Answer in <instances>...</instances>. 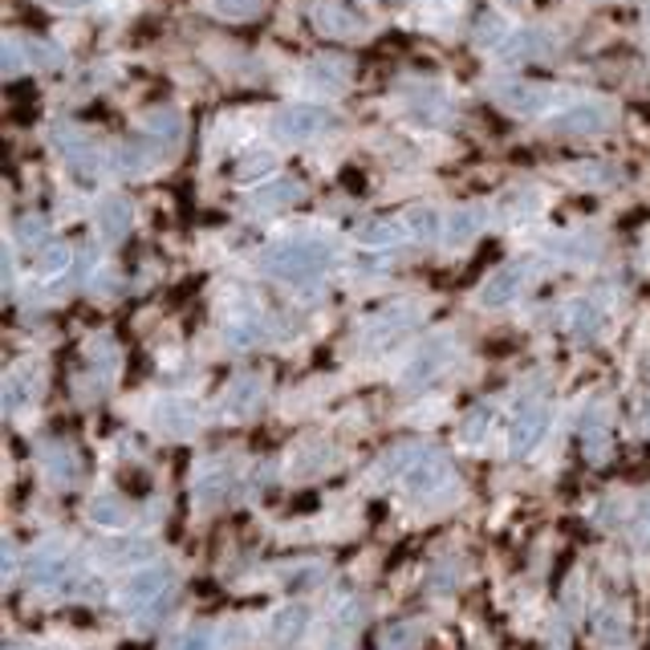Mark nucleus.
I'll return each mask as SVG.
<instances>
[{"mask_svg": "<svg viewBox=\"0 0 650 650\" xmlns=\"http://www.w3.org/2000/svg\"><path fill=\"white\" fill-rule=\"evenodd\" d=\"M69 260H74V252H69L65 245H45L41 248V257H37L41 277H62L65 269H69Z\"/></svg>", "mask_w": 650, "mask_h": 650, "instance_id": "38", "label": "nucleus"}, {"mask_svg": "<svg viewBox=\"0 0 650 650\" xmlns=\"http://www.w3.org/2000/svg\"><path fill=\"white\" fill-rule=\"evenodd\" d=\"M423 638H427V626L423 622H394L387 635H382L378 647L382 650H419L423 647Z\"/></svg>", "mask_w": 650, "mask_h": 650, "instance_id": "27", "label": "nucleus"}, {"mask_svg": "<svg viewBox=\"0 0 650 650\" xmlns=\"http://www.w3.org/2000/svg\"><path fill=\"white\" fill-rule=\"evenodd\" d=\"M301 195H305V183L277 180V183H264V187H257V195H252V208H260V212L285 208V204H297Z\"/></svg>", "mask_w": 650, "mask_h": 650, "instance_id": "22", "label": "nucleus"}, {"mask_svg": "<svg viewBox=\"0 0 650 650\" xmlns=\"http://www.w3.org/2000/svg\"><path fill=\"white\" fill-rule=\"evenodd\" d=\"M329 260H334L329 240H322V236H289V240H277V245L264 248L257 264L277 281L297 285V281H313L317 273H325Z\"/></svg>", "mask_w": 650, "mask_h": 650, "instance_id": "1", "label": "nucleus"}, {"mask_svg": "<svg viewBox=\"0 0 650 650\" xmlns=\"http://www.w3.org/2000/svg\"><path fill=\"white\" fill-rule=\"evenodd\" d=\"M260 399H264V382H260L257 375H240L236 382H228V390H224V415H232V419L257 415Z\"/></svg>", "mask_w": 650, "mask_h": 650, "instance_id": "15", "label": "nucleus"}, {"mask_svg": "<svg viewBox=\"0 0 650 650\" xmlns=\"http://www.w3.org/2000/svg\"><path fill=\"white\" fill-rule=\"evenodd\" d=\"M492 423H496L492 407H476V411L464 419V427H459V431H464V443H468V447H480V443L492 435Z\"/></svg>", "mask_w": 650, "mask_h": 650, "instance_id": "32", "label": "nucleus"}, {"mask_svg": "<svg viewBox=\"0 0 650 650\" xmlns=\"http://www.w3.org/2000/svg\"><path fill=\"white\" fill-rule=\"evenodd\" d=\"M155 427L163 431V435L183 440V435H192V431L199 427V407H195L192 399H163V403L155 407Z\"/></svg>", "mask_w": 650, "mask_h": 650, "instance_id": "14", "label": "nucleus"}, {"mask_svg": "<svg viewBox=\"0 0 650 650\" xmlns=\"http://www.w3.org/2000/svg\"><path fill=\"white\" fill-rule=\"evenodd\" d=\"M399 484H403L407 500H415V505H443L455 492V468L440 447H423L415 468L407 472Z\"/></svg>", "mask_w": 650, "mask_h": 650, "instance_id": "2", "label": "nucleus"}, {"mask_svg": "<svg viewBox=\"0 0 650 650\" xmlns=\"http://www.w3.org/2000/svg\"><path fill=\"white\" fill-rule=\"evenodd\" d=\"M415 325V313L407 310V305H399V310H387L382 317H375L370 322V329H366V342L370 346H390V342L399 338V334H407Z\"/></svg>", "mask_w": 650, "mask_h": 650, "instance_id": "21", "label": "nucleus"}, {"mask_svg": "<svg viewBox=\"0 0 650 650\" xmlns=\"http://www.w3.org/2000/svg\"><path fill=\"white\" fill-rule=\"evenodd\" d=\"M25 62L33 65V69H45V65L62 62V53L53 50V45H45V37H29L25 41Z\"/></svg>", "mask_w": 650, "mask_h": 650, "instance_id": "41", "label": "nucleus"}, {"mask_svg": "<svg viewBox=\"0 0 650 650\" xmlns=\"http://www.w3.org/2000/svg\"><path fill=\"white\" fill-rule=\"evenodd\" d=\"M167 650H216L212 626H187V630H180V635L171 638Z\"/></svg>", "mask_w": 650, "mask_h": 650, "instance_id": "37", "label": "nucleus"}, {"mask_svg": "<svg viewBox=\"0 0 650 650\" xmlns=\"http://www.w3.org/2000/svg\"><path fill=\"white\" fill-rule=\"evenodd\" d=\"M21 240L41 248V240H45V220H41V216H25V220H21Z\"/></svg>", "mask_w": 650, "mask_h": 650, "instance_id": "43", "label": "nucleus"}, {"mask_svg": "<svg viewBox=\"0 0 650 650\" xmlns=\"http://www.w3.org/2000/svg\"><path fill=\"white\" fill-rule=\"evenodd\" d=\"M180 134H183V118L175 115V110H155V115L147 118V134H143V139L151 147H159L163 139L175 147V143H180Z\"/></svg>", "mask_w": 650, "mask_h": 650, "instance_id": "26", "label": "nucleus"}, {"mask_svg": "<svg viewBox=\"0 0 650 650\" xmlns=\"http://www.w3.org/2000/svg\"><path fill=\"white\" fill-rule=\"evenodd\" d=\"M57 4H65V9H74V4H90V0H57Z\"/></svg>", "mask_w": 650, "mask_h": 650, "instance_id": "44", "label": "nucleus"}, {"mask_svg": "<svg viewBox=\"0 0 650 650\" xmlns=\"http://www.w3.org/2000/svg\"><path fill=\"white\" fill-rule=\"evenodd\" d=\"M524 285H529V264L524 260H512V264H505V269H496L488 281H484L480 289V305H488V310H500V305H512V301L524 293Z\"/></svg>", "mask_w": 650, "mask_h": 650, "instance_id": "10", "label": "nucleus"}, {"mask_svg": "<svg viewBox=\"0 0 650 650\" xmlns=\"http://www.w3.org/2000/svg\"><path fill=\"white\" fill-rule=\"evenodd\" d=\"M407 236H415V240H435V236H443L440 212L415 208L411 216H407Z\"/></svg>", "mask_w": 650, "mask_h": 650, "instance_id": "35", "label": "nucleus"}, {"mask_svg": "<svg viewBox=\"0 0 650 650\" xmlns=\"http://www.w3.org/2000/svg\"><path fill=\"white\" fill-rule=\"evenodd\" d=\"M74 577H78V570H74V557L65 549L45 545L37 557H29V585H37V589L62 594V589L74 585Z\"/></svg>", "mask_w": 650, "mask_h": 650, "instance_id": "9", "label": "nucleus"}, {"mask_svg": "<svg viewBox=\"0 0 650 650\" xmlns=\"http://www.w3.org/2000/svg\"><path fill=\"white\" fill-rule=\"evenodd\" d=\"M480 228H484V208H455L447 216L443 236H447V245H468V240L480 236Z\"/></svg>", "mask_w": 650, "mask_h": 650, "instance_id": "24", "label": "nucleus"}, {"mask_svg": "<svg viewBox=\"0 0 650 650\" xmlns=\"http://www.w3.org/2000/svg\"><path fill=\"white\" fill-rule=\"evenodd\" d=\"M582 455L585 464H602L610 455V415L606 411L582 419Z\"/></svg>", "mask_w": 650, "mask_h": 650, "instance_id": "19", "label": "nucleus"}, {"mask_svg": "<svg viewBox=\"0 0 650 650\" xmlns=\"http://www.w3.org/2000/svg\"><path fill=\"white\" fill-rule=\"evenodd\" d=\"M378 4H403V0H378Z\"/></svg>", "mask_w": 650, "mask_h": 650, "instance_id": "45", "label": "nucleus"}, {"mask_svg": "<svg viewBox=\"0 0 650 650\" xmlns=\"http://www.w3.org/2000/svg\"><path fill=\"white\" fill-rule=\"evenodd\" d=\"M647 25H650V4H647Z\"/></svg>", "mask_w": 650, "mask_h": 650, "instance_id": "46", "label": "nucleus"}, {"mask_svg": "<svg viewBox=\"0 0 650 650\" xmlns=\"http://www.w3.org/2000/svg\"><path fill=\"white\" fill-rule=\"evenodd\" d=\"M228 342H232V346H240V350L257 346V342H260V322H257V317H236V322H228Z\"/></svg>", "mask_w": 650, "mask_h": 650, "instance_id": "39", "label": "nucleus"}, {"mask_svg": "<svg viewBox=\"0 0 650 650\" xmlns=\"http://www.w3.org/2000/svg\"><path fill=\"white\" fill-rule=\"evenodd\" d=\"M407 110L419 118V122H435L443 115V94L435 86H419L411 98H407Z\"/></svg>", "mask_w": 650, "mask_h": 650, "instance_id": "29", "label": "nucleus"}, {"mask_svg": "<svg viewBox=\"0 0 650 650\" xmlns=\"http://www.w3.org/2000/svg\"><path fill=\"white\" fill-rule=\"evenodd\" d=\"M313 25L325 37L346 41V37H362L370 21H366V13L358 4H350V0H317L313 4Z\"/></svg>", "mask_w": 650, "mask_h": 650, "instance_id": "7", "label": "nucleus"}, {"mask_svg": "<svg viewBox=\"0 0 650 650\" xmlns=\"http://www.w3.org/2000/svg\"><path fill=\"white\" fill-rule=\"evenodd\" d=\"M541 41H545V33H537V29H524V33H508L505 41H500V45H496V50H500V57H505V62H529V57H537V53H545V45H541Z\"/></svg>", "mask_w": 650, "mask_h": 650, "instance_id": "25", "label": "nucleus"}, {"mask_svg": "<svg viewBox=\"0 0 650 650\" xmlns=\"http://www.w3.org/2000/svg\"><path fill=\"white\" fill-rule=\"evenodd\" d=\"M260 4H264V0H212V9L220 17H228V21H248V17H257Z\"/></svg>", "mask_w": 650, "mask_h": 650, "instance_id": "40", "label": "nucleus"}, {"mask_svg": "<svg viewBox=\"0 0 650 650\" xmlns=\"http://www.w3.org/2000/svg\"><path fill=\"white\" fill-rule=\"evenodd\" d=\"M447 362H452V346H447V342H431V346H423L415 362L407 366V387H427V382H435Z\"/></svg>", "mask_w": 650, "mask_h": 650, "instance_id": "18", "label": "nucleus"}, {"mask_svg": "<svg viewBox=\"0 0 650 650\" xmlns=\"http://www.w3.org/2000/svg\"><path fill=\"white\" fill-rule=\"evenodd\" d=\"M423 447H427V443H399V447H390V452L382 455V464H378V476H382V480H403L407 472L415 468V459L423 455Z\"/></svg>", "mask_w": 650, "mask_h": 650, "instance_id": "23", "label": "nucleus"}, {"mask_svg": "<svg viewBox=\"0 0 650 650\" xmlns=\"http://www.w3.org/2000/svg\"><path fill=\"white\" fill-rule=\"evenodd\" d=\"M630 545H635V553H650V496L647 500H638V508L630 512Z\"/></svg>", "mask_w": 650, "mask_h": 650, "instance_id": "36", "label": "nucleus"}, {"mask_svg": "<svg viewBox=\"0 0 650 650\" xmlns=\"http://www.w3.org/2000/svg\"><path fill=\"white\" fill-rule=\"evenodd\" d=\"M264 635H269V642H273L277 650L297 647L301 638L310 635V606H305V602H289V606L273 610V618H269V626H264Z\"/></svg>", "mask_w": 650, "mask_h": 650, "instance_id": "12", "label": "nucleus"}, {"mask_svg": "<svg viewBox=\"0 0 650 650\" xmlns=\"http://www.w3.org/2000/svg\"><path fill=\"white\" fill-rule=\"evenodd\" d=\"M407 236V224H390V220H378V224H366L362 228V245H370V248H394L399 240Z\"/></svg>", "mask_w": 650, "mask_h": 650, "instance_id": "31", "label": "nucleus"}, {"mask_svg": "<svg viewBox=\"0 0 650 650\" xmlns=\"http://www.w3.org/2000/svg\"><path fill=\"white\" fill-rule=\"evenodd\" d=\"M106 557L110 561H143V557H151V545L147 541H118V545H106Z\"/></svg>", "mask_w": 650, "mask_h": 650, "instance_id": "42", "label": "nucleus"}, {"mask_svg": "<svg viewBox=\"0 0 650 650\" xmlns=\"http://www.w3.org/2000/svg\"><path fill=\"white\" fill-rule=\"evenodd\" d=\"M41 468H45V476H50L53 484H62V488H69V484L82 476V464H78V452L69 447V443L53 440L45 452H41Z\"/></svg>", "mask_w": 650, "mask_h": 650, "instance_id": "17", "label": "nucleus"}, {"mask_svg": "<svg viewBox=\"0 0 650 650\" xmlns=\"http://www.w3.org/2000/svg\"><path fill=\"white\" fill-rule=\"evenodd\" d=\"M90 520L94 524H110V529H118V524H127L130 520V508L118 500V496H98L90 505Z\"/></svg>", "mask_w": 650, "mask_h": 650, "instance_id": "33", "label": "nucleus"}, {"mask_svg": "<svg viewBox=\"0 0 650 650\" xmlns=\"http://www.w3.org/2000/svg\"><path fill=\"white\" fill-rule=\"evenodd\" d=\"M598 638H602V647L606 650H618L626 647V618L618 606H606L598 618Z\"/></svg>", "mask_w": 650, "mask_h": 650, "instance_id": "30", "label": "nucleus"}, {"mask_svg": "<svg viewBox=\"0 0 650 650\" xmlns=\"http://www.w3.org/2000/svg\"><path fill=\"white\" fill-rule=\"evenodd\" d=\"M496 98H500V106L517 110V115H533V110L553 102V90H549V86H533V82H512V86H505Z\"/></svg>", "mask_w": 650, "mask_h": 650, "instance_id": "20", "label": "nucleus"}, {"mask_svg": "<svg viewBox=\"0 0 650 650\" xmlns=\"http://www.w3.org/2000/svg\"><path fill=\"white\" fill-rule=\"evenodd\" d=\"M236 480H240V476H236L232 459L216 455V459H208V464H199L192 492H195V500H199L204 508H220V505H228V496H232Z\"/></svg>", "mask_w": 650, "mask_h": 650, "instance_id": "8", "label": "nucleus"}, {"mask_svg": "<svg viewBox=\"0 0 650 650\" xmlns=\"http://www.w3.org/2000/svg\"><path fill=\"white\" fill-rule=\"evenodd\" d=\"M130 220H134V212H130V199H122V195L102 199L98 212H94V228H98V236H102L106 245L122 240L130 232Z\"/></svg>", "mask_w": 650, "mask_h": 650, "instance_id": "16", "label": "nucleus"}, {"mask_svg": "<svg viewBox=\"0 0 650 650\" xmlns=\"http://www.w3.org/2000/svg\"><path fill=\"white\" fill-rule=\"evenodd\" d=\"M41 390H45V370L37 362H21L17 370H9V378H4V407H9V415L37 403Z\"/></svg>", "mask_w": 650, "mask_h": 650, "instance_id": "11", "label": "nucleus"}, {"mask_svg": "<svg viewBox=\"0 0 650 650\" xmlns=\"http://www.w3.org/2000/svg\"><path fill=\"white\" fill-rule=\"evenodd\" d=\"M277 167V159L269 155V151H252V155H245L240 163H236V180L240 183H252V180H269Z\"/></svg>", "mask_w": 650, "mask_h": 650, "instance_id": "34", "label": "nucleus"}, {"mask_svg": "<svg viewBox=\"0 0 650 650\" xmlns=\"http://www.w3.org/2000/svg\"><path fill=\"white\" fill-rule=\"evenodd\" d=\"M362 614H366V606L358 598L338 602V606L329 610V622H325L322 650H350L354 635H358V626H362Z\"/></svg>", "mask_w": 650, "mask_h": 650, "instance_id": "13", "label": "nucleus"}, {"mask_svg": "<svg viewBox=\"0 0 650 650\" xmlns=\"http://www.w3.org/2000/svg\"><path fill=\"white\" fill-rule=\"evenodd\" d=\"M171 585H175L171 565H143V570H134L127 582L118 585V602L130 614L147 610V606H163V594H167Z\"/></svg>", "mask_w": 650, "mask_h": 650, "instance_id": "4", "label": "nucleus"}, {"mask_svg": "<svg viewBox=\"0 0 650 650\" xmlns=\"http://www.w3.org/2000/svg\"><path fill=\"white\" fill-rule=\"evenodd\" d=\"M329 130H338V115L329 106L317 102H293L281 106L273 115V134L277 139H289V143H313Z\"/></svg>", "mask_w": 650, "mask_h": 650, "instance_id": "3", "label": "nucleus"}, {"mask_svg": "<svg viewBox=\"0 0 650 650\" xmlns=\"http://www.w3.org/2000/svg\"><path fill=\"white\" fill-rule=\"evenodd\" d=\"M602 329V313L594 301H573L570 305V334H577V338H594Z\"/></svg>", "mask_w": 650, "mask_h": 650, "instance_id": "28", "label": "nucleus"}, {"mask_svg": "<svg viewBox=\"0 0 650 650\" xmlns=\"http://www.w3.org/2000/svg\"><path fill=\"white\" fill-rule=\"evenodd\" d=\"M545 127L553 130V134L589 139V134H602V130L614 127V110L606 102H573V106H561L557 115H549Z\"/></svg>", "mask_w": 650, "mask_h": 650, "instance_id": "5", "label": "nucleus"}, {"mask_svg": "<svg viewBox=\"0 0 650 650\" xmlns=\"http://www.w3.org/2000/svg\"><path fill=\"white\" fill-rule=\"evenodd\" d=\"M545 431H549V403H541V399L520 403L517 419H512V431H508V455L512 459H529L545 443Z\"/></svg>", "mask_w": 650, "mask_h": 650, "instance_id": "6", "label": "nucleus"}]
</instances>
